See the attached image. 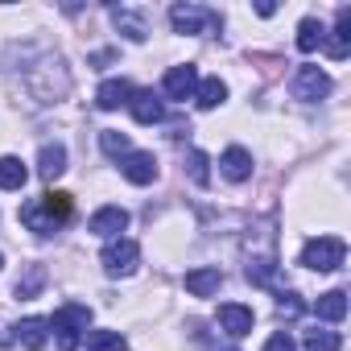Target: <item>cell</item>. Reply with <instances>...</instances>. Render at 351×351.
<instances>
[{"label": "cell", "mask_w": 351, "mask_h": 351, "mask_svg": "<svg viewBox=\"0 0 351 351\" xmlns=\"http://www.w3.org/2000/svg\"><path fill=\"white\" fill-rule=\"evenodd\" d=\"M265 351H298V347H293V339H289L285 330H277V335L265 343Z\"/></svg>", "instance_id": "cell-30"}, {"label": "cell", "mask_w": 351, "mask_h": 351, "mask_svg": "<svg viewBox=\"0 0 351 351\" xmlns=\"http://www.w3.org/2000/svg\"><path fill=\"white\" fill-rule=\"evenodd\" d=\"M302 343H306V351H343V335L339 330H318L314 326V330H306Z\"/></svg>", "instance_id": "cell-26"}, {"label": "cell", "mask_w": 351, "mask_h": 351, "mask_svg": "<svg viewBox=\"0 0 351 351\" xmlns=\"http://www.w3.org/2000/svg\"><path fill=\"white\" fill-rule=\"evenodd\" d=\"M314 314H318L322 322H343V318H347V293H343V289L322 293V298L314 302Z\"/></svg>", "instance_id": "cell-21"}, {"label": "cell", "mask_w": 351, "mask_h": 351, "mask_svg": "<svg viewBox=\"0 0 351 351\" xmlns=\"http://www.w3.org/2000/svg\"><path fill=\"white\" fill-rule=\"evenodd\" d=\"M99 265H104L108 277H128V273H136V265H141V244L116 236V240H108V248L99 252Z\"/></svg>", "instance_id": "cell-6"}, {"label": "cell", "mask_w": 351, "mask_h": 351, "mask_svg": "<svg viewBox=\"0 0 351 351\" xmlns=\"http://www.w3.org/2000/svg\"><path fill=\"white\" fill-rule=\"evenodd\" d=\"M87 326H91V310H87V306H79V302H66V306H62V310L50 318L54 343H58L62 351H75V347L83 343Z\"/></svg>", "instance_id": "cell-3"}, {"label": "cell", "mask_w": 351, "mask_h": 351, "mask_svg": "<svg viewBox=\"0 0 351 351\" xmlns=\"http://www.w3.org/2000/svg\"><path fill=\"white\" fill-rule=\"evenodd\" d=\"M322 42H326V25L318 17H302V25H298V50L302 54H314Z\"/></svg>", "instance_id": "cell-23"}, {"label": "cell", "mask_w": 351, "mask_h": 351, "mask_svg": "<svg viewBox=\"0 0 351 351\" xmlns=\"http://www.w3.org/2000/svg\"><path fill=\"white\" fill-rule=\"evenodd\" d=\"M343 256H347V244L339 236H314L302 248V265L314 269V273H335L343 265Z\"/></svg>", "instance_id": "cell-5"}, {"label": "cell", "mask_w": 351, "mask_h": 351, "mask_svg": "<svg viewBox=\"0 0 351 351\" xmlns=\"http://www.w3.org/2000/svg\"><path fill=\"white\" fill-rule=\"evenodd\" d=\"M99 149H104L108 157H116V161H124V157L132 153V141H128L124 132H116V128H104V132H99Z\"/></svg>", "instance_id": "cell-25"}, {"label": "cell", "mask_w": 351, "mask_h": 351, "mask_svg": "<svg viewBox=\"0 0 351 351\" xmlns=\"http://www.w3.org/2000/svg\"><path fill=\"white\" fill-rule=\"evenodd\" d=\"M223 99H228V83H223V79H203V83L195 87V104H199L203 112L219 108Z\"/></svg>", "instance_id": "cell-24"}, {"label": "cell", "mask_w": 351, "mask_h": 351, "mask_svg": "<svg viewBox=\"0 0 351 351\" xmlns=\"http://www.w3.org/2000/svg\"><path fill=\"white\" fill-rule=\"evenodd\" d=\"M124 228H128V211H124V207H99V211L87 219V232H95V236H104V240H116Z\"/></svg>", "instance_id": "cell-13"}, {"label": "cell", "mask_w": 351, "mask_h": 351, "mask_svg": "<svg viewBox=\"0 0 351 351\" xmlns=\"http://www.w3.org/2000/svg\"><path fill=\"white\" fill-rule=\"evenodd\" d=\"M120 173L132 182V186H149V182H157V157L149 153V149H132L124 161H120Z\"/></svg>", "instance_id": "cell-8"}, {"label": "cell", "mask_w": 351, "mask_h": 351, "mask_svg": "<svg viewBox=\"0 0 351 351\" xmlns=\"http://www.w3.org/2000/svg\"><path fill=\"white\" fill-rule=\"evenodd\" d=\"M289 91H293V99H302V104H318L322 95H330V75L318 71V66H298Z\"/></svg>", "instance_id": "cell-7"}, {"label": "cell", "mask_w": 351, "mask_h": 351, "mask_svg": "<svg viewBox=\"0 0 351 351\" xmlns=\"http://www.w3.org/2000/svg\"><path fill=\"white\" fill-rule=\"evenodd\" d=\"M219 285H223V273H219L215 265H207V269H191V273H186V293H195V298H211Z\"/></svg>", "instance_id": "cell-19"}, {"label": "cell", "mask_w": 351, "mask_h": 351, "mask_svg": "<svg viewBox=\"0 0 351 351\" xmlns=\"http://www.w3.org/2000/svg\"><path fill=\"white\" fill-rule=\"evenodd\" d=\"M112 25H116L128 42H145V38H149V17H145L141 9L116 5V9H112Z\"/></svg>", "instance_id": "cell-11"}, {"label": "cell", "mask_w": 351, "mask_h": 351, "mask_svg": "<svg viewBox=\"0 0 351 351\" xmlns=\"http://www.w3.org/2000/svg\"><path fill=\"white\" fill-rule=\"evenodd\" d=\"M219 173L228 182H248L252 178V153L248 149H240V145H232V149H223V157H219Z\"/></svg>", "instance_id": "cell-10"}, {"label": "cell", "mask_w": 351, "mask_h": 351, "mask_svg": "<svg viewBox=\"0 0 351 351\" xmlns=\"http://www.w3.org/2000/svg\"><path fill=\"white\" fill-rule=\"evenodd\" d=\"M46 339H50V322H46V318H21V322L13 326V343H21V347H29V351H42Z\"/></svg>", "instance_id": "cell-18"}, {"label": "cell", "mask_w": 351, "mask_h": 351, "mask_svg": "<svg viewBox=\"0 0 351 351\" xmlns=\"http://www.w3.org/2000/svg\"><path fill=\"white\" fill-rule=\"evenodd\" d=\"M211 351H240V347H232V343H211Z\"/></svg>", "instance_id": "cell-31"}, {"label": "cell", "mask_w": 351, "mask_h": 351, "mask_svg": "<svg viewBox=\"0 0 351 351\" xmlns=\"http://www.w3.org/2000/svg\"><path fill=\"white\" fill-rule=\"evenodd\" d=\"M277 314H281V318H298V314H302V298H298V293H281Z\"/></svg>", "instance_id": "cell-29"}, {"label": "cell", "mask_w": 351, "mask_h": 351, "mask_svg": "<svg viewBox=\"0 0 351 351\" xmlns=\"http://www.w3.org/2000/svg\"><path fill=\"white\" fill-rule=\"evenodd\" d=\"M29 87H34L38 104H58V99L71 91V75H66L62 58H58V54H54V58H42V62L29 71Z\"/></svg>", "instance_id": "cell-2"}, {"label": "cell", "mask_w": 351, "mask_h": 351, "mask_svg": "<svg viewBox=\"0 0 351 351\" xmlns=\"http://www.w3.org/2000/svg\"><path fill=\"white\" fill-rule=\"evenodd\" d=\"M322 46H326V54H330L335 62H343V58L351 54V9H347V5L339 9V17H335V34H330Z\"/></svg>", "instance_id": "cell-14"}, {"label": "cell", "mask_w": 351, "mask_h": 351, "mask_svg": "<svg viewBox=\"0 0 351 351\" xmlns=\"http://www.w3.org/2000/svg\"><path fill=\"white\" fill-rule=\"evenodd\" d=\"M71 215H75V199H71L66 191H50V195L29 199V203L21 207V223H25L34 236H54V232H62V228L71 223Z\"/></svg>", "instance_id": "cell-1"}, {"label": "cell", "mask_w": 351, "mask_h": 351, "mask_svg": "<svg viewBox=\"0 0 351 351\" xmlns=\"http://www.w3.org/2000/svg\"><path fill=\"white\" fill-rule=\"evenodd\" d=\"M252 322H256V318H252L248 306H240V302H223V306H219V326H223L232 339H244V335L252 330Z\"/></svg>", "instance_id": "cell-15"}, {"label": "cell", "mask_w": 351, "mask_h": 351, "mask_svg": "<svg viewBox=\"0 0 351 351\" xmlns=\"http://www.w3.org/2000/svg\"><path fill=\"white\" fill-rule=\"evenodd\" d=\"M13 289H17V298H21V302H29V298H38V293L46 289V265H25Z\"/></svg>", "instance_id": "cell-20"}, {"label": "cell", "mask_w": 351, "mask_h": 351, "mask_svg": "<svg viewBox=\"0 0 351 351\" xmlns=\"http://www.w3.org/2000/svg\"><path fill=\"white\" fill-rule=\"evenodd\" d=\"M29 182V169L21 157H0V191H21Z\"/></svg>", "instance_id": "cell-22"}, {"label": "cell", "mask_w": 351, "mask_h": 351, "mask_svg": "<svg viewBox=\"0 0 351 351\" xmlns=\"http://www.w3.org/2000/svg\"><path fill=\"white\" fill-rule=\"evenodd\" d=\"M87 351H128V339L120 330H91L87 335Z\"/></svg>", "instance_id": "cell-27"}, {"label": "cell", "mask_w": 351, "mask_h": 351, "mask_svg": "<svg viewBox=\"0 0 351 351\" xmlns=\"http://www.w3.org/2000/svg\"><path fill=\"white\" fill-rule=\"evenodd\" d=\"M195 87H199V71H195L191 62L169 66L165 79H161V91H165L169 99H195Z\"/></svg>", "instance_id": "cell-9"}, {"label": "cell", "mask_w": 351, "mask_h": 351, "mask_svg": "<svg viewBox=\"0 0 351 351\" xmlns=\"http://www.w3.org/2000/svg\"><path fill=\"white\" fill-rule=\"evenodd\" d=\"M207 165H211V161H207L203 149H191V153H186V173H191L199 186H211V169H207Z\"/></svg>", "instance_id": "cell-28"}, {"label": "cell", "mask_w": 351, "mask_h": 351, "mask_svg": "<svg viewBox=\"0 0 351 351\" xmlns=\"http://www.w3.org/2000/svg\"><path fill=\"white\" fill-rule=\"evenodd\" d=\"M132 83L128 79H104L99 83V91H95V108L99 112H116V108H128V99H132Z\"/></svg>", "instance_id": "cell-12"}, {"label": "cell", "mask_w": 351, "mask_h": 351, "mask_svg": "<svg viewBox=\"0 0 351 351\" xmlns=\"http://www.w3.org/2000/svg\"><path fill=\"white\" fill-rule=\"evenodd\" d=\"M0 347H5V339H0Z\"/></svg>", "instance_id": "cell-33"}, {"label": "cell", "mask_w": 351, "mask_h": 351, "mask_svg": "<svg viewBox=\"0 0 351 351\" xmlns=\"http://www.w3.org/2000/svg\"><path fill=\"white\" fill-rule=\"evenodd\" d=\"M0 269H5V256H0Z\"/></svg>", "instance_id": "cell-32"}, {"label": "cell", "mask_w": 351, "mask_h": 351, "mask_svg": "<svg viewBox=\"0 0 351 351\" xmlns=\"http://www.w3.org/2000/svg\"><path fill=\"white\" fill-rule=\"evenodd\" d=\"M169 25H173V34H219L223 17L207 5H173Z\"/></svg>", "instance_id": "cell-4"}, {"label": "cell", "mask_w": 351, "mask_h": 351, "mask_svg": "<svg viewBox=\"0 0 351 351\" xmlns=\"http://www.w3.org/2000/svg\"><path fill=\"white\" fill-rule=\"evenodd\" d=\"M128 112L136 116V124H161V120H165V104H161L153 91H132Z\"/></svg>", "instance_id": "cell-17"}, {"label": "cell", "mask_w": 351, "mask_h": 351, "mask_svg": "<svg viewBox=\"0 0 351 351\" xmlns=\"http://www.w3.org/2000/svg\"><path fill=\"white\" fill-rule=\"evenodd\" d=\"M66 173V145H42V153H38V178L42 182H54V178H62Z\"/></svg>", "instance_id": "cell-16"}]
</instances>
